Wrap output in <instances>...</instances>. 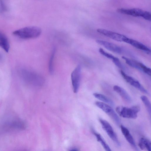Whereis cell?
I'll return each instance as SVG.
<instances>
[{
    "instance_id": "18",
    "label": "cell",
    "mask_w": 151,
    "mask_h": 151,
    "mask_svg": "<svg viewBox=\"0 0 151 151\" xmlns=\"http://www.w3.org/2000/svg\"><path fill=\"white\" fill-rule=\"evenodd\" d=\"M140 99L145 106L150 116L151 113V104L148 98L145 96H142Z\"/></svg>"
},
{
    "instance_id": "20",
    "label": "cell",
    "mask_w": 151,
    "mask_h": 151,
    "mask_svg": "<svg viewBox=\"0 0 151 151\" xmlns=\"http://www.w3.org/2000/svg\"><path fill=\"white\" fill-rule=\"evenodd\" d=\"M99 52L102 55L108 58L111 59L112 60L114 59L115 58V57L112 54L109 53L105 51L102 48H100L99 49Z\"/></svg>"
},
{
    "instance_id": "7",
    "label": "cell",
    "mask_w": 151,
    "mask_h": 151,
    "mask_svg": "<svg viewBox=\"0 0 151 151\" xmlns=\"http://www.w3.org/2000/svg\"><path fill=\"white\" fill-rule=\"evenodd\" d=\"M120 73L123 78L128 83L141 92L145 94H148L147 91L138 81L128 75L122 70H121Z\"/></svg>"
},
{
    "instance_id": "14",
    "label": "cell",
    "mask_w": 151,
    "mask_h": 151,
    "mask_svg": "<svg viewBox=\"0 0 151 151\" xmlns=\"http://www.w3.org/2000/svg\"><path fill=\"white\" fill-rule=\"evenodd\" d=\"M0 47L6 52L9 51L10 48L9 42L6 36L0 32Z\"/></svg>"
},
{
    "instance_id": "1",
    "label": "cell",
    "mask_w": 151,
    "mask_h": 151,
    "mask_svg": "<svg viewBox=\"0 0 151 151\" xmlns=\"http://www.w3.org/2000/svg\"><path fill=\"white\" fill-rule=\"evenodd\" d=\"M40 28L36 26L25 27L14 31L13 34L16 36L22 39L36 38L41 33Z\"/></svg>"
},
{
    "instance_id": "16",
    "label": "cell",
    "mask_w": 151,
    "mask_h": 151,
    "mask_svg": "<svg viewBox=\"0 0 151 151\" xmlns=\"http://www.w3.org/2000/svg\"><path fill=\"white\" fill-rule=\"evenodd\" d=\"M93 134L96 137L97 141L101 144L104 149L106 151H110L111 150L109 146L106 143V142L99 134L94 131H93Z\"/></svg>"
},
{
    "instance_id": "13",
    "label": "cell",
    "mask_w": 151,
    "mask_h": 151,
    "mask_svg": "<svg viewBox=\"0 0 151 151\" xmlns=\"http://www.w3.org/2000/svg\"><path fill=\"white\" fill-rule=\"evenodd\" d=\"M114 90L117 93L126 101L130 103L132 101L130 96L124 88L115 85L113 87Z\"/></svg>"
},
{
    "instance_id": "22",
    "label": "cell",
    "mask_w": 151,
    "mask_h": 151,
    "mask_svg": "<svg viewBox=\"0 0 151 151\" xmlns=\"http://www.w3.org/2000/svg\"><path fill=\"white\" fill-rule=\"evenodd\" d=\"M1 55H0V60H1Z\"/></svg>"
},
{
    "instance_id": "12",
    "label": "cell",
    "mask_w": 151,
    "mask_h": 151,
    "mask_svg": "<svg viewBox=\"0 0 151 151\" xmlns=\"http://www.w3.org/2000/svg\"><path fill=\"white\" fill-rule=\"evenodd\" d=\"M121 132L127 142L136 150H138L134 139L129 130L122 125H121Z\"/></svg>"
},
{
    "instance_id": "17",
    "label": "cell",
    "mask_w": 151,
    "mask_h": 151,
    "mask_svg": "<svg viewBox=\"0 0 151 151\" xmlns=\"http://www.w3.org/2000/svg\"><path fill=\"white\" fill-rule=\"evenodd\" d=\"M93 96L96 99L111 105H114L113 101L105 96L97 93H94Z\"/></svg>"
},
{
    "instance_id": "8",
    "label": "cell",
    "mask_w": 151,
    "mask_h": 151,
    "mask_svg": "<svg viewBox=\"0 0 151 151\" xmlns=\"http://www.w3.org/2000/svg\"><path fill=\"white\" fill-rule=\"evenodd\" d=\"M122 58L125 60L127 64L132 67L141 70L147 74H149L150 72V68L142 63L129 59L124 56H122Z\"/></svg>"
},
{
    "instance_id": "11",
    "label": "cell",
    "mask_w": 151,
    "mask_h": 151,
    "mask_svg": "<svg viewBox=\"0 0 151 151\" xmlns=\"http://www.w3.org/2000/svg\"><path fill=\"white\" fill-rule=\"evenodd\" d=\"M123 42L129 44L135 47L146 52H150L151 50L149 48L143 44L136 40L126 37Z\"/></svg>"
},
{
    "instance_id": "2",
    "label": "cell",
    "mask_w": 151,
    "mask_h": 151,
    "mask_svg": "<svg viewBox=\"0 0 151 151\" xmlns=\"http://www.w3.org/2000/svg\"><path fill=\"white\" fill-rule=\"evenodd\" d=\"M116 110L118 114L122 117L134 119L137 117V114L140 110V107L138 105L130 107L119 106H117Z\"/></svg>"
},
{
    "instance_id": "5",
    "label": "cell",
    "mask_w": 151,
    "mask_h": 151,
    "mask_svg": "<svg viewBox=\"0 0 151 151\" xmlns=\"http://www.w3.org/2000/svg\"><path fill=\"white\" fill-rule=\"evenodd\" d=\"M99 120L102 128L106 132L110 138L117 146H120L121 144L118 140L117 136L109 122L105 120L101 119H99Z\"/></svg>"
},
{
    "instance_id": "10",
    "label": "cell",
    "mask_w": 151,
    "mask_h": 151,
    "mask_svg": "<svg viewBox=\"0 0 151 151\" xmlns=\"http://www.w3.org/2000/svg\"><path fill=\"white\" fill-rule=\"evenodd\" d=\"M96 42L98 44L103 46L108 50L117 53L122 52V50L120 47L113 43L107 41L98 40Z\"/></svg>"
},
{
    "instance_id": "15",
    "label": "cell",
    "mask_w": 151,
    "mask_h": 151,
    "mask_svg": "<svg viewBox=\"0 0 151 151\" xmlns=\"http://www.w3.org/2000/svg\"><path fill=\"white\" fill-rule=\"evenodd\" d=\"M151 143L150 141L148 139L144 138H141L139 141L138 145L142 150H151Z\"/></svg>"
},
{
    "instance_id": "4",
    "label": "cell",
    "mask_w": 151,
    "mask_h": 151,
    "mask_svg": "<svg viewBox=\"0 0 151 151\" xmlns=\"http://www.w3.org/2000/svg\"><path fill=\"white\" fill-rule=\"evenodd\" d=\"M96 105L109 116L118 126H120L121 120L113 109L108 105L101 102H96Z\"/></svg>"
},
{
    "instance_id": "6",
    "label": "cell",
    "mask_w": 151,
    "mask_h": 151,
    "mask_svg": "<svg viewBox=\"0 0 151 151\" xmlns=\"http://www.w3.org/2000/svg\"><path fill=\"white\" fill-rule=\"evenodd\" d=\"M81 66L80 65H78L71 74L72 84L73 91L75 93H76L79 89L81 78Z\"/></svg>"
},
{
    "instance_id": "3",
    "label": "cell",
    "mask_w": 151,
    "mask_h": 151,
    "mask_svg": "<svg viewBox=\"0 0 151 151\" xmlns=\"http://www.w3.org/2000/svg\"><path fill=\"white\" fill-rule=\"evenodd\" d=\"M117 11L120 13L130 15L134 17H141L145 19L150 21L151 14L149 12L138 8H119Z\"/></svg>"
},
{
    "instance_id": "21",
    "label": "cell",
    "mask_w": 151,
    "mask_h": 151,
    "mask_svg": "<svg viewBox=\"0 0 151 151\" xmlns=\"http://www.w3.org/2000/svg\"><path fill=\"white\" fill-rule=\"evenodd\" d=\"M112 60L114 64L118 68H123V65L118 58L115 57Z\"/></svg>"
},
{
    "instance_id": "9",
    "label": "cell",
    "mask_w": 151,
    "mask_h": 151,
    "mask_svg": "<svg viewBox=\"0 0 151 151\" xmlns=\"http://www.w3.org/2000/svg\"><path fill=\"white\" fill-rule=\"evenodd\" d=\"M97 31L99 33L117 41L124 42L127 37L123 35L104 29H98Z\"/></svg>"
},
{
    "instance_id": "19",
    "label": "cell",
    "mask_w": 151,
    "mask_h": 151,
    "mask_svg": "<svg viewBox=\"0 0 151 151\" xmlns=\"http://www.w3.org/2000/svg\"><path fill=\"white\" fill-rule=\"evenodd\" d=\"M55 48H54L52 50L49 62V70L51 74L53 72V62L55 53Z\"/></svg>"
}]
</instances>
